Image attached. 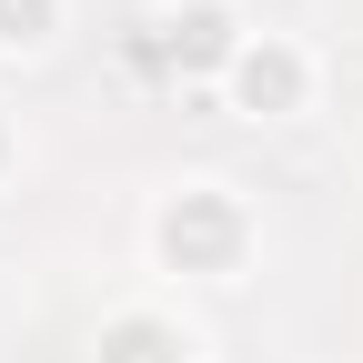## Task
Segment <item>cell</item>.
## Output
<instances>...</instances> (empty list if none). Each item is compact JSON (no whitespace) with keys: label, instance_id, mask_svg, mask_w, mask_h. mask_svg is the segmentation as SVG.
Wrapping results in <instances>:
<instances>
[{"label":"cell","instance_id":"cell-2","mask_svg":"<svg viewBox=\"0 0 363 363\" xmlns=\"http://www.w3.org/2000/svg\"><path fill=\"white\" fill-rule=\"evenodd\" d=\"M293 81H303L293 51H252V61H242V101H293Z\"/></svg>","mask_w":363,"mask_h":363},{"label":"cell","instance_id":"cell-4","mask_svg":"<svg viewBox=\"0 0 363 363\" xmlns=\"http://www.w3.org/2000/svg\"><path fill=\"white\" fill-rule=\"evenodd\" d=\"M111 363H162V333H142V323H131V333L111 343Z\"/></svg>","mask_w":363,"mask_h":363},{"label":"cell","instance_id":"cell-3","mask_svg":"<svg viewBox=\"0 0 363 363\" xmlns=\"http://www.w3.org/2000/svg\"><path fill=\"white\" fill-rule=\"evenodd\" d=\"M40 21H51V0H0V30H11V40H30Z\"/></svg>","mask_w":363,"mask_h":363},{"label":"cell","instance_id":"cell-1","mask_svg":"<svg viewBox=\"0 0 363 363\" xmlns=\"http://www.w3.org/2000/svg\"><path fill=\"white\" fill-rule=\"evenodd\" d=\"M222 242H233V212H222V202H182V212H172V252L212 262Z\"/></svg>","mask_w":363,"mask_h":363}]
</instances>
